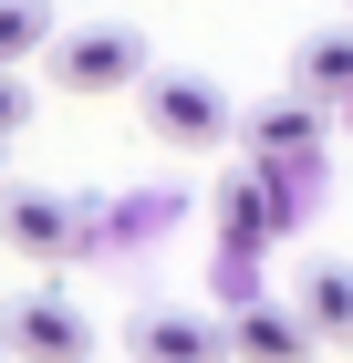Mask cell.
<instances>
[{"label": "cell", "mask_w": 353, "mask_h": 363, "mask_svg": "<svg viewBox=\"0 0 353 363\" xmlns=\"http://www.w3.org/2000/svg\"><path fill=\"white\" fill-rule=\"evenodd\" d=\"M136 104H146V135L177 145V156H208V145L239 135V104L208 73H136Z\"/></svg>", "instance_id": "obj_1"}, {"label": "cell", "mask_w": 353, "mask_h": 363, "mask_svg": "<svg viewBox=\"0 0 353 363\" xmlns=\"http://www.w3.org/2000/svg\"><path fill=\"white\" fill-rule=\"evenodd\" d=\"M42 52H53V84H63V94H136V73H146V31H125V21H83V31H53Z\"/></svg>", "instance_id": "obj_2"}, {"label": "cell", "mask_w": 353, "mask_h": 363, "mask_svg": "<svg viewBox=\"0 0 353 363\" xmlns=\"http://www.w3.org/2000/svg\"><path fill=\"white\" fill-rule=\"evenodd\" d=\"M0 353L11 363H83L94 353V322H83L63 291H21V301L0 311Z\"/></svg>", "instance_id": "obj_3"}, {"label": "cell", "mask_w": 353, "mask_h": 363, "mask_svg": "<svg viewBox=\"0 0 353 363\" xmlns=\"http://www.w3.org/2000/svg\"><path fill=\"white\" fill-rule=\"evenodd\" d=\"M73 228H83L73 197H53V187H0V239H11L21 259H73Z\"/></svg>", "instance_id": "obj_4"}, {"label": "cell", "mask_w": 353, "mask_h": 363, "mask_svg": "<svg viewBox=\"0 0 353 363\" xmlns=\"http://www.w3.org/2000/svg\"><path fill=\"white\" fill-rule=\"evenodd\" d=\"M239 145H249V167H291V156H322V104H312V94H291V104L249 114V125H239Z\"/></svg>", "instance_id": "obj_5"}, {"label": "cell", "mask_w": 353, "mask_h": 363, "mask_svg": "<svg viewBox=\"0 0 353 363\" xmlns=\"http://www.w3.org/2000/svg\"><path fill=\"white\" fill-rule=\"evenodd\" d=\"M229 363H312V333H301V311L239 301V322H229Z\"/></svg>", "instance_id": "obj_6"}, {"label": "cell", "mask_w": 353, "mask_h": 363, "mask_svg": "<svg viewBox=\"0 0 353 363\" xmlns=\"http://www.w3.org/2000/svg\"><path fill=\"white\" fill-rule=\"evenodd\" d=\"M291 311H301L312 342H353V270H343V259H312L301 291H291Z\"/></svg>", "instance_id": "obj_7"}, {"label": "cell", "mask_w": 353, "mask_h": 363, "mask_svg": "<svg viewBox=\"0 0 353 363\" xmlns=\"http://www.w3.org/2000/svg\"><path fill=\"white\" fill-rule=\"evenodd\" d=\"M136 363H229V333H208L188 311H146L136 322Z\"/></svg>", "instance_id": "obj_8"}, {"label": "cell", "mask_w": 353, "mask_h": 363, "mask_svg": "<svg viewBox=\"0 0 353 363\" xmlns=\"http://www.w3.org/2000/svg\"><path fill=\"white\" fill-rule=\"evenodd\" d=\"M291 94H312V104H353V31H312L291 52Z\"/></svg>", "instance_id": "obj_9"}, {"label": "cell", "mask_w": 353, "mask_h": 363, "mask_svg": "<svg viewBox=\"0 0 353 363\" xmlns=\"http://www.w3.org/2000/svg\"><path fill=\"white\" fill-rule=\"evenodd\" d=\"M271 228H281V197H271V177H260V167L218 187V239H229V250H260Z\"/></svg>", "instance_id": "obj_10"}, {"label": "cell", "mask_w": 353, "mask_h": 363, "mask_svg": "<svg viewBox=\"0 0 353 363\" xmlns=\"http://www.w3.org/2000/svg\"><path fill=\"white\" fill-rule=\"evenodd\" d=\"M53 42V0H0V62H31Z\"/></svg>", "instance_id": "obj_11"}, {"label": "cell", "mask_w": 353, "mask_h": 363, "mask_svg": "<svg viewBox=\"0 0 353 363\" xmlns=\"http://www.w3.org/2000/svg\"><path fill=\"white\" fill-rule=\"evenodd\" d=\"M31 125V84H21V62H0V135H21Z\"/></svg>", "instance_id": "obj_12"}, {"label": "cell", "mask_w": 353, "mask_h": 363, "mask_svg": "<svg viewBox=\"0 0 353 363\" xmlns=\"http://www.w3.org/2000/svg\"><path fill=\"white\" fill-rule=\"evenodd\" d=\"M0 363H11V353H0Z\"/></svg>", "instance_id": "obj_13"}]
</instances>
